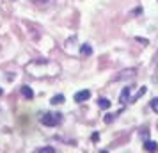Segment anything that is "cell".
I'll return each instance as SVG.
<instances>
[{
    "label": "cell",
    "instance_id": "cell-1",
    "mask_svg": "<svg viewBox=\"0 0 158 153\" xmlns=\"http://www.w3.org/2000/svg\"><path fill=\"white\" fill-rule=\"evenodd\" d=\"M41 123L44 126H57L60 123V116L59 114H52V112H46L43 117H41Z\"/></svg>",
    "mask_w": 158,
    "mask_h": 153
},
{
    "label": "cell",
    "instance_id": "cell-2",
    "mask_svg": "<svg viewBox=\"0 0 158 153\" xmlns=\"http://www.w3.org/2000/svg\"><path fill=\"white\" fill-rule=\"evenodd\" d=\"M137 75V70L135 68H130V70H123L119 73V77H115V80H126V79H133Z\"/></svg>",
    "mask_w": 158,
    "mask_h": 153
},
{
    "label": "cell",
    "instance_id": "cell-3",
    "mask_svg": "<svg viewBox=\"0 0 158 153\" xmlns=\"http://www.w3.org/2000/svg\"><path fill=\"white\" fill-rule=\"evenodd\" d=\"M89 98H91V91L84 89V91H78V93L75 95V102L77 103H84V102H87Z\"/></svg>",
    "mask_w": 158,
    "mask_h": 153
},
{
    "label": "cell",
    "instance_id": "cell-4",
    "mask_svg": "<svg viewBox=\"0 0 158 153\" xmlns=\"http://www.w3.org/2000/svg\"><path fill=\"white\" fill-rule=\"evenodd\" d=\"M20 91H22L23 98H27V100H32V98H34V91H32L29 86H22V89H20Z\"/></svg>",
    "mask_w": 158,
    "mask_h": 153
},
{
    "label": "cell",
    "instance_id": "cell-5",
    "mask_svg": "<svg viewBox=\"0 0 158 153\" xmlns=\"http://www.w3.org/2000/svg\"><path fill=\"white\" fill-rule=\"evenodd\" d=\"M144 150H146V151H158V144L155 142V141H148V139H146Z\"/></svg>",
    "mask_w": 158,
    "mask_h": 153
},
{
    "label": "cell",
    "instance_id": "cell-6",
    "mask_svg": "<svg viewBox=\"0 0 158 153\" xmlns=\"http://www.w3.org/2000/svg\"><path fill=\"white\" fill-rule=\"evenodd\" d=\"M130 93H131V87H124L123 89L121 96H119V102L124 105V103H128V98H130Z\"/></svg>",
    "mask_w": 158,
    "mask_h": 153
},
{
    "label": "cell",
    "instance_id": "cell-7",
    "mask_svg": "<svg viewBox=\"0 0 158 153\" xmlns=\"http://www.w3.org/2000/svg\"><path fill=\"white\" fill-rule=\"evenodd\" d=\"M93 53V48H91V45H82L80 46V55H84V57H87V55H91Z\"/></svg>",
    "mask_w": 158,
    "mask_h": 153
},
{
    "label": "cell",
    "instance_id": "cell-8",
    "mask_svg": "<svg viewBox=\"0 0 158 153\" xmlns=\"http://www.w3.org/2000/svg\"><path fill=\"white\" fill-rule=\"evenodd\" d=\"M98 105H100V109L107 110L108 107H110V100H107V98H100V100H98Z\"/></svg>",
    "mask_w": 158,
    "mask_h": 153
},
{
    "label": "cell",
    "instance_id": "cell-9",
    "mask_svg": "<svg viewBox=\"0 0 158 153\" xmlns=\"http://www.w3.org/2000/svg\"><path fill=\"white\" fill-rule=\"evenodd\" d=\"M52 105H59V103H64V95H55L53 98L50 100Z\"/></svg>",
    "mask_w": 158,
    "mask_h": 153
},
{
    "label": "cell",
    "instance_id": "cell-10",
    "mask_svg": "<svg viewBox=\"0 0 158 153\" xmlns=\"http://www.w3.org/2000/svg\"><path fill=\"white\" fill-rule=\"evenodd\" d=\"M142 95H146V87H140V89H139V93H137V95L133 96V98H131L130 102H137V100H139V98H140Z\"/></svg>",
    "mask_w": 158,
    "mask_h": 153
},
{
    "label": "cell",
    "instance_id": "cell-11",
    "mask_svg": "<svg viewBox=\"0 0 158 153\" xmlns=\"http://www.w3.org/2000/svg\"><path fill=\"white\" fill-rule=\"evenodd\" d=\"M36 151L37 153H55V150L53 148H37Z\"/></svg>",
    "mask_w": 158,
    "mask_h": 153
},
{
    "label": "cell",
    "instance_id": "cell-12",
    "mask_svg": "<svg viewBox=\"0 0 158 153\" xmlns=\"http://www.w3.org/2000/svg\"><path fill=\"white\" fill-rule=\"evenodd\" d=\"M48 2H53V0H34V4H37L39 7H43V6H50Z\"/></svg>",
    "mask_w": 158,
    "mask_h": 153
},
{
    "label": "cell",
    "instance_id": "cell-13",
    "mask_svg": "<svg viewBox=\"0 0 158 153\" xmlns=\"http://www.w3.org/2000/svg\"><path fill=\"white\" fill-rule=\"evenodd\" d=\"M151 109L158 114V98H153V100H151Z\"/></svg>",
    "mask_w": 158,
    "mask_h": 153
},
{
    "label": "cell",
    "instance_id": "cell-14",
    "mask_svg": "<svg viewBox=\"0 0 158 153\" xmlns=\"http://www.w3.org/2000/svg\"><path fill=\"white\" fill-rule=\"evenodd\" d=\"M114 114H107V116H105V123H112V121H114Z\"/></svg>",
    "mask_w": 158,
    "mask_h": 153
},
{
    "label": "cell",
    "instance_id": "cell-15",
    "mask_svg": "<svg viewBox=\"0 0 158 153\" xmlns=\"http://www.w3.org/2000/svg\"><path fill=\"white\" fill-rule=\"evenodd\" d=\"M137 41H139V43H144V45H148V43H149L148 39H142V37H137Z\"/></svg>",
    "mask_w": 158,
    "mask_h": 153
},
{
    "label": "cell",
    "instance_id": "cell-16",
    "mask_svg": "<svg viewBox=\"0 0 158 153\" xmlns=\"http://www.w3.org/2000/svg\"><path fill=\"white\" fill-rule=\"evenodd\" d=\"M140 135H142V137H144V141H146V139L149 137V134H148V130H144L142 134H140Z\"/></svg>",
    "mask_w": 158,
    "mask_h": 153
},
{
    "label": "cell",
    "instance_id": "cell-17",
    "mask_svg": "<svg viewBox=\"0 0 158 153\" xmlns=\"http://www.w3.org/2000/svg\"><path fill=\"white\" fill-rule=\"evenodd\" d=\"M0 95H2V87H0Z\"/></svg>",
    "mask_w": 158,
    "mask_h": 153
},
{
    "label": "cell",
    "instance_id": "cell-18",
    "mask_svg": "<svg viewBox=\"0 0 158 153\" xmlns=\"http://www.w3.org/2000/svg\"><path fill=\"white\" fill-rule=\"evenodd\" d=\"M156 73H158V68H156Z\"/></svg>",
    "mask_w": 158,
    "mask_h": 153
}]
</instances>
